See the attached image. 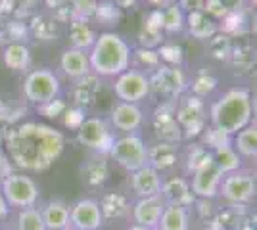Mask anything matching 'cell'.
I'll return each instance as SVG.
<instances>
[{
  "mask_svg": "<svg viewBox=\"0 0 257 230\" xmlns=\"http://www.w3.org/2000/svg\"><path fill=\"white\" fill-rule=\"evenodd\" d=\"M6 155L18 169L43 173L64 153L65 136L44 123H22L4 132Z\"/></svg>",
  "mask_w": 257,
  "mask_h": 230,
  "instance_id": "1",
  "label": "cell"
},
{
  "mask_svg": "<svg viewBox=\"0 0 257 230\" xmlns=\"http://www.w3.org/2000/svg\"><path fill=\"white\" fill-rule=\"evenodd\" d=\"M251 113H253L251 94L246 88H232L211 106L209 119L211 127H215L217 131L234 136L236 132L251 125Z\"/></svg>",
  "mask_w": 257,
  "mask_h": 230,
  "instance_id": "2",
  "label": "cell"
},
{
  "mask_svg": "<svg viewBox=\"0 0 257 230\" xmlns=\"http://www.w3.org/2000/svg\"><path fill=\"white\" fill-rule=\"evenodd\" d=\"M90 71L98 77H117L131 66V46L117 33H100L88 52Z\"/></svg>",
  "mask_w": 257,
  "mask_h": 230,
  "instance_id": "3",
  "label": "cell"
},
{
  "mask_svg": "<svg viewBox=\"0 0 257 230\" xmlns=\"http://www.w3.org/2000/svg\"><path fill=\"white\" fill-rule=\"evenodd\" d=\"M0 194L10 209L37 207L41 199V188L25 173H10L0 182Z\"/></svg>",
  "mask_w": 257,
  "mask_h": 230,
  "instance_id": "4",
  "label": "cell"
},
{
  "mask_svg": "<svg viewBox=\"0 0 257 230\" xmlns=\"http://www.w3.org/2000/svg\"><path fill=\"white\" fill-rule=\"evenodd\" d=\"M146 152H148V146L144 142V138L139 132H128L119 138H113L107 155H111L123 169L133 173L146 165Z\"/></svg>",
  "mask_w": 257,
  "mask_h": 230,
  "instance_id": "5",
  "label": "cell"
},
{
  "mask_svg": "<svg viewBox=\"0 0 257 230\" xmlns=\"http://www.w3.org/2000/svg\"><path fill=\"white\" fill-rule=\"evenodd\" d=\"M175 119L182 129V138L194 140L202 136V132L205 131V123H207L204 100L192 94L184 100H179L177 110H175Z\"/></svg>",
  "mask_w": 257,
  "mask_h": 230,
  "instance_id": "6",
  "label": "cell"
},
{
  "mask_svg": "<svg viewBox=\"0 0 257 230\" xmlns=\"http://www.w3.org/2000/svg\"><path fill=\"white\" fill-rule=\"evenodd\" d=\"M60 90H62L60 79L54 75V71H50V69H33L31 73H27L25 81H23L25 98L37 106L56 100Z\"/></svg>",
  "mask_w": 257,
  "mask_h": 230,
  "instance_id": "7",
  "label": "cell"
},
{
  "mask_svg": "<svg viewBox=\"0 0 257 230\" xmlns=\"http://www.w3.org/2000/svg\"><path fill=\"white\" fill-rule=\"evenodd\" d=\"M255 176L247 171L225 175L219 186V196L230 205H247L255 197Z\"/></svg>",
  "mask_w": 257,
  "mask_h": 230,
  "instance_id": "8",
  "label": "cell"
},
{
  "mask_svg": "<svg viewBox=\"0 0 257 230\" xmlns=\"http://www.w3.org/2000/svg\"><path fill=\"white\" fill-rule=\"evenodd\" d=\"M113 138L115 136L111 132V127L102 117H88L77 129V140L86 148L94 150L96 153H102V155H106L109 152Z\"/></svg>",
  "mask_w": 257,
  "mask_h": 230,
  "instance_id": "9",
  "label": "cell"
},
{
  "mask_svg": "<svg viewBox=\"0 0 257 230\" xmlns=\"http://www.w3.org/2000/svg\"><path fill=\"white\" fill-rule=\"evenodd\" d=\"M113 92L121 102L139 104L150 94V77L139 69H127L121 75L115 77Z\"/></svg>",
  "mask_w": 257,
  "mask_h": 230,
  "instance_id": "10",
  "label": "cell"
},
{
  "mask_svg": "<svg viewBox=\"0 0 257 230\" xmlns=\"http://www.w3.org/2000/svg\"><path fill=\"white\" fill-rule=\"evenodd\" d=\"M188 83H186V77L182 73L179 67H171L161 64L154 75L150 77V90H158L163 96H169V98H179L182 92L186 90Z\"/></svg>",
  "mask_w": 257,
  "mask_h": 230,
  "instance_id": "11",
  "label": "cell"
},
{
  "mask_svg": "<svg viewBox=\"0 0 257 230\" xmlns=\"http://www.w3.org/2000/svg\"><path fill=\"white\" fill-rule=\"evenodd\" d=\"M175 102H165L154 113V131L160 142L179 144L182 140V129L175 119Z\"/></svg>",
  "mask_w": 257,
  "mask_h": 230,
  "instance_id": "12",
  "label": "cell"
},
{
  "mask_svg": "<svg viewBox=\"0 0 257 230\" xmlns=\"http://www.w3.org/2000/svg\"><path fill=\"white\" fill-rule=\"evenodd\" d=\"M69 222L77 230H96L102 228L104 217L100 213V205L96 199H79L69 207Z\"/></svg>",
  "mask_w": 257,
  "mask_h": 230,
  "instance_id": "13",
  "label": "cell"
},
{
  "mask_svg": "<svg viewBox=\"0 0 257 230\" xmlns=\"http://www.w3.org/2000/svg\"><path fill=\"white\" fill-rule=\"evenodd\" d=\"M223 176L225 175L217 169V165L213 161L204 165L202 169H198L196 173H192V182H190L194 196L200 197V199H213V197H217Z\"/></svg>",
  "mask_w": 257,
  "mask_h": 230,
  "instance_id": "14",
  "label": "cell"
},
{
  "mask_svg": "<svg viewBox=\"0 0 257 230\" xmlns=\"http://www.w3.org/2000/svg\"><path fill=\"white\" fill-rule=\"evenodd\" d=\"M165 209V201L161 196H148V197H139L137 201H133L131 207V215L135 224L146 226V228L158 230V222L161 219V213Z\"/></svg>",
  "mask_w": 257,
  "mask_h": 230,
  "instance_id": "15",
  "label": "cell"
},
{
  "mask_svg": "<svg viewBox=\"0 0 257 230\" xmlns=\"http://www.w3.org/2000/svg\"><path fill=\"white\" fill-rule=\"evenodd\" d=\"M161 199L167 203V205H181V207L190 209L196 201L190 182L182 176H169V178H163L160 190Z\"/></svg>",
  "mask_w": 257,
  "mask_h": 230,
  "instance_id": "16",
  "label": "cell"
},
{
  "mask_svg": "<svg viewBox=\"0 0 257 230\" xmlns=\"http://www.w3.org/2000/svg\"><path fill=\"white\" fill-rule=\"evenodd\" d=\"M111 127L115 131L128 134V132H137L144 123V113L137 104H128V102H119L113 106L111 115Z\"/></svg>",
  "mask_w": 257,
  "mask_h": 230,
  "instance_id": "17",
  "label": "cell"
},
{
  "mask_svg": "<svg viewBox=\"0 0 257 230\" xmlns=\"http://www.w3.org/2000/svg\"><path fill=\"white\" fill-rule=\"evenodd\" d=\"M161 182H163L161 173L150 165H144L131 173V188L139 197L160 196Z\"/></svg>",
  "mask_w": 257,
  "mask_h": 230,
  "instance_id": "18",
  "label": "cell"
},
{
  "mask_svg": "<svg viewBox=\"0 0 257 230\" xmlns=\"http://www.w3.org/2000/svg\"><path fill=\"white\" fill-rule=\"evenodd\" d=\"M179 144H169V142H158L148 146L146 152V165L154 167L156 171L165 173L171 171L179 163Z\"/></svg>",
  "mask_w": 257,
  "mask_h": 230,
  "instance_id": "19",
  "label": "cell"
},
{
  "mask_svg": "<svg viewBox=\"0 0 257 230\" xmlns=\"http://www.w3.org/2000/svg\"><path fill=\"white\" fill-rule=\"evenodd\" d=\"M100 205V213L104 220H119L125 219L127 215H131V207H133V199L125 194V192H106L98 201Z\"/></svg>",
  "mask_w": 257,
  "mask_h": 230,
  "instance_id": "20",
  "label": "cell"
},
{
  "mask_svg": "<svg viewBox=\"0 0 257 230\" xmlns=\"http://www.w3.org/2000/svg\"><path fill=\"white\" fill-rule=\"evenodd\" d=\"M107 176H109V167L102 153H96L94 157H90L88 161L81 165V180L88 188L104 186Z\"/></svg>",
  "mask_w": 257,
  "mask_h": 230,
  "instance_id": "21",
  "label": "cell"
},
{
  "mask_svg": "<svg viewBox=\"0 0 257 230\" xmlns=\"http://www.w3.org/2000/svg\"><path fill=\"white\" fill-rule=\"evenodd\" d=\"M60 67L69 79H81V77L92 73L90 71V62H88V54L77 48H67L60 58Z\"/></svg>",
  "mask_w": 257,
  "mask_h": 230,
  "instance_id": "22",
  "label": "cell"
},
{
  "mask_svg": "<svg viewBox=\"0 0 257 230\" xmlns=\"http://www.w3.org/2000/svg\"><path fill=\"white\" fill-rule=\"evenodd\" d=\"M44 226L46 230H67L71 226L69 222V205L62 199H52L48 203H44L41 209Z\"/></svg>",
  "mask_w": 257,
  "mask_h": 230,
  "instance_id": "23",
  "label": "cell"
},
{
  "mask_svg": "<svg viewBox=\"0 0 257 230\" xmlns=\"http://www.w3.org/2000/svg\"><path fill=\"white\" fill-rule=\"evenodd\" d=\"M100 88H102L100 77L94 73H88V75L77 79L75 88H73V102H75L77 108H83V110L90 108L96 102Z\"/></svg>",
  "mask_w": 257,
  "mask_h": 230,
  "instance_id": "24",
  "label": "cell"
},
{
  "mask_svg": "<svg viewBox=\"0 0 257 230\" xmlns=\"http://www.w3.org/2000/svg\"><path fill=\"white\" fill-rule=\"evenodd\" d=\"M184 25L188 27V33L192 35L194 39H200V41H207V39H211L215 33H219V27H217L215 20H211L205 12L186 14Z\"/></svg>",
  "mask_w": 257,
  "mask_h": 230,
  "instance_id": "25",
  "label": "cell"
},
{
  "mask_svg": "<svg viewBox=\"0 0 257 230\" xmlns=\"http://www.w3.org/2000/svg\"><path fill=\"white\" fill-rule=\"evenodd\" d=\"M67 37H69V44H71L69 48H77V50H83V52L90 50L94 41H96L94 29L83 18H77V20H73V22L69 23Z\"/></svg>",
  "mask_w": 257,
  "mask_h": 230,
  "instance_id": "26",
  "label": "cell"
},
{
  "mask_svg": "<svg viewBox=\"0 0 257 230\" xmlns=\"http://www.w3.org/2000/svg\"><path fill=\"white\" fill-rule=\"evenodd\" d=\"M190 220H192L190 209L165 203V209L158 222V230H190Z\"/></svg>",
  "mask_w": 257,
  "mask_h": 230,
  "instance_id": "27",
  "label": "cell"
},
{
  "mask_svg": "<svg viewBox=\"0 0 257 230\" xmlns=\"http://www.w3.org/2000/svg\"><path fill=\"white\" fill-rule=\"evenodd\" d=\"M4 64L12 71H25L31 64V52L27 44L10 43L4 46Z\"/></svg>",
  "mask_w": 257,
  "mask_h": 230,
  "instance_id": "28",
  "label": "cell"
},
{
  "mask_svg": "<svg viewBox=\"0 0 257 230\" xmlns=\"http://www.w3.org/2000/svg\"><path fill=\"white\" fill-rule=\"evenodd\" d=\"M211 159H213V163L217 165V169H219L223 175L236 173V171H240V167H242V157H240L238 152L232 148V144L213 150V152H211Z\"/></svg>",
  "mask_w": 257,
  "mask_h": 230,
  "instance_id": "29",
  "label": "cell"
},
{
  "mask_svg": "<svg viewBox=\"0 0 257 230\" xmlns=\"http://www.w3.org/2000/svg\"><path fill=\"white\" fill-rule=\"evenodd\" d=\"M232 148L240 157H255L257 155V129L255 125H247L246 129L232 136Z\"/></svg>",
  "mask_w": 257,
  "mask_h": 230,
  "instance_id": "30",
  "label": "cell"
},
{
  "mask_svg": "<svg viewBox=\"0 0 257 230\" xmlns=\"http://www.w3.org/2000/svg\"><path fill=\"white\" fill-rule=\"evenodd\" d=\"M29 33L35 35L41 41H56L60 35V29H58V22L54 18L35 16L29 23Z\"/></svg>",
  "mask_w": 257,
  "mask_h": 230,
  "instance_id": "31",
  "label": "cell"
},
{
  "mask_svg": "<svg viewBox=\"0 0 257 230\" xmlns=\"http://www.w3.org/2000/svg\"><path fill=\"white\" fill-rule=\"evenodd\" d=\"M211 152L205 148L204 144H190L186 155H184V167H186V173H196L198 169H202L204 165L211 163Z\"/></svg>",
  "mask_w": 257,
  "mask_h": 230,
  "instance_id": "32",
  "label": "cell"
},
{
  "mask_svg": "<svg viewBox=\"0 0 257 230\" xmlns=\"http://www.w3.org/2000/svg\"><path fill=\"white\" fill-rule=\"evenodd\" d=\"M16 230H46L39 207L20 209L16 215Z\"/></svg>",
  "mask_w": 257,
  "mask_h": 230,
  "instance_id": "33",
  "label": "cell"
},
{
  "mask_svg": "<svg viewBox=\"0 0 257 230\" xmlns=\"http://www.w3.org/2000/svg\"><path fill=\"white\" fill-rule=\"evenodd\" d=\"M131 62L135 64L137 67H140L139 71H142V69H146V71H156L158 67L161 66V60L160 56H158V50H152V48H142V46H139V48H135L133 52H131ZM144 71V73H146Z\"/></svg>",
  "mask_w": 257,
  "mask_h": 230,
  "instance_id": "34",
  "label": "cell"
},
{
  "mask_svg": "<svg viewBox=\"0 0 257 230\" xmlns=\"http://www.w3.org/2000/svg\"><path fill=\"white\" fill-rule=\"evenodd\" d=\"M219 85L217 77L209 71H202L194 77L192 85H190V90H192V96H198V98H204L207 94H211L215 88Z\"/></svg>",
  "mask_w": 257,
  "mask_h": 230,
  "instance_id": "35",
  "label": "cell"
},
{
  "mask_svg": "<svg viewBox=\"0 0 257 230\" xmlns=\"http://www.w3.org/2000/svg\"><path fill=\"white\" fill-rule=\"evenodd\" d=\"M184 18L186 14L177 6V4H171L163 10V31L167 33H181L184 29Z\"/></svg>",
  "mask_w": 257,
  "mask_h": 230,
  "instance_id": "36",
  "label": "cell"
},
{
  "mask_svg": "<svg viewBox=\"0 0 257 230\" xmlns=\"http://www.w3.org/2000/svg\"><path fill=\"white\" fill-rule=\"evenodd\" d=\"M232 48L234 46L230 43V37L225 33H215L209 39V54L213 56L215 60H228Z\"/></svg>",
  "mask_w": 257,
  "mask_h": 230,
  "instance_id": "37",
  "label": "cell"
},
{
  "mask_svg": "<svg viewBox=\"0 0 257 230\" xmlns=\"http://www.w3.org/2000/svg\"><path fill=\"white\" fill-rule=\"evenodd\" d=\"M156 50H158V56H160L161 62H165V66L179 67L182 64V60H184V50L175 43L160 44Z\"/></svg>",
  "mask_w": 257,
  "mask_h": 230,
  "instance_id": "38",
  "label": "cell"
},
{
  "mask_svg": "<svg viewBox=\"0 0 257 230\" xmlns=\"http://www.w3.org/2000/svg\"><path fill=\"white\" fill-rule=\"evenodd\" d=\"M139 43L142 48H152V50H156L160 44H163V31L144 22L142 27H140Z\"/></svg>",
  "mask_w": 257,
  "mask_h": 230,
  "instance_id": "39",
  "label": "cell"
},
{
  "mask_svg": "<svg viewBox=\"0 0 257 230\" xmlns=\"http://www.w3.org/2000/svg\"><path fill=\"white\" fill-rule=\"evenodd\" d=\"M202 136H204V146L209 150V152H213L217 148H223V146H230L232 144V136H228L225 132L217 131L215 127H209V129H205L202 132Z\"/></svg>",
  "mask_w": 257,
  "mask_h": 230,
  "instance_id": "40",
  "label": "cell"
},
{
  "mask_svg": "<svg viewBox=\"0 0 257 230\" xmlns=\"http://www.w3.org/2000/svg\"><path fill=\"white\" fill-rule=\"evenodd\" d=\"M94 18H98L102 23H115L117 20H121V10L111 0H102V2H98Z\"/></svg>",
  "mask_w": 257,
  "mask_h": 230,
  "instance_id": "41",
  "label": "cell"
},
{
  "mask_svg": "<svg viewBox=\"0 0 257 230\" xmlns=\"http://www.w3.org/2000/svg\"><path fill=\"white\" fill-rule=\"evenodd\" d=\"M4 33H6L10 43H23L31 35L29 33V25L23 22H18V20L8 22V25L4 27Z\"/></svg>",
  "mask_w": 257,
  "mask_h": 230,
  "instance_id": "42",
  "label": "cell"
},
{
  "mask_svg": "<svg viewBox=\"0 0 257 230\" xmlns=\"http://www.w3.org/2000/svg\"><path fill=\"white\" fill-rule=\"evenodd\" d=\"M85 110L83 108H77V106H73V108H65L64 111V125L67 127V129H73V131H77L81 125H83V121H85Z\"/></svg>",
  "mask_w": 257,
  "mask_h": 230,
  "instance_id": "43",
  "label": "cell"
},
{
  "mask_svg": "<svg viewBox=\"0 0 257 230\" xmlns=\"http://www.w3.org/2000/svg\"><path fill=\"white\" fill-rule=\"evenodd\" d=\"M98 6V0H71V8L77 14V18L88 20L94 16Z\"/></svg>",
  "mask_w": 257,
  "mask_h": 230,
  "instance_id": "44",
  "label": "cell"
},
{
  "mask_svg": "<svg viewBox=\"0 0 257 230\" xmlns=\"http://www.w3.org/2000/svg\"><path fill=\"white\" fill-rule=\"evenodd\" d=\"M65 102L62 100H52V102H46V104H41L39 106V113H43L44 117H48V119H56V117H60V115H64L65 111Z\"/></svg>",
  "mask_w": 257,
  "mask_h": 230,
  "instance_id": "45",
  "label": "cell"
},
{
  "mask_svg": "<svg viewBox=\"0 0 257 230\" xmlns=\"http://www.w3.org/2000/svg\"><path fill=\"white\" fill-rule=\"evenodd\" d=\"M194 205H196V213L200 215V219L204 220H209L215 217V207H213V199H200V197H196V201H194Z\"/></svg>",
  "mask_w": 257,
  "mask_h": 230,
  "instance_id": "46",
  "label": "cell"
},
{
  "mask_svg": "<svg viewBox=\"0 0 257 230\" xmlns=\"http://www.w3.org/2000/svg\"><path fill=\"white\" fill-rule=\"evenodd\" d=\"M205 4H207V0H179V2H177V6H179L184 14L205 12Z\"/></svg>",
  "mask_w": 257,
  "mask_h": 230,
  "instance_id": "47",
  "label": "cell"
},
{
  "mask_svg": "<svg viewBox=\"0 0 257 230\" xmlns=\"http://www.w3.org/2000/svg\"><path fill=\"white\" fill-rule=\"evenodd\" d=\"M10 173H14V165L10 163L8 155L2 152V148H0V182L10 175Z\"/></svg>",
  "mask_w": 257,
  "mask_h": 230,
  "instance_id": "48",
  "label": "cell"
},
{
  "mask_svg": "<svg viewBox=\"0 0 257 230\" xmlns=\"http://www.w3.org/2000/svg\"><path fill=\"white\" fill-rule=\"evenodd\" d=\"M18 10L14 0H0V20H8V16H12Z\"/></svg>",
  "mask_w": 257,
  "mask_h": 230,
  "instance_id": "49",
  "label": "cell"
},
{
  "mask_svg": "<svg viewBox=\"0 0 257 230\" xmlns=\"http://www.w3.org/2000/svg\"><path fill=\"white\" fill-rule=\"evenodd\" d=\"M12 209L8 207V203H6V199L2 197V194H0V222H4V220L8 219V215H10Z\"/></svg>",
  "mask_w": 257,
  "mask_h": 230,
  "instance_id": "50",
  "label": "cell"
},
{
  "mask_svg": "<svg viewBox=\"0 0 257 230\" xmlns=\"http://www.w3.org/2000/svg\"><path fill=\"white\" fill-rule=\"evenodd\" d=\"M69 0H44V4L48 6V8H52V10H58V8H62L65 6Z\"/></svg>",
  "mask_w": 257,
  "mask_h": 230,
  "instance_id": "51",
  "label": "cell"
},
{
  "mask_svg": "<svg viewBox=\"0 0 257 230\" xmlns=\"http://www.w3.org/2000/svg\"><path fill=\"white\" fill-rule=\"evenodd\" d=\"M152 6H158V10L160 8H167V6H171V4H177V0H148Z\"/></svg>",
  "mask_w": 257,
  "mask_h": 230,
  "instance_id": "52",
  "label": "cell"
},
{
  "mask_svg": "<svg viewBox=\"0 0 257 230\" xmlns=\"http://www.w3.org/2000/svg\"><path fill=\"white\" fill-rule=\"evenodd\" d=\"M115 6H117L119 10H123V8H128V6H133L137 0H111Z\"/></svg>",
  "mask_w": 257,
  "mask_h": 230,
  "instance_id": "53",
  "label": "cell"
},
{
  "mask_svg": "<svg viewBox=\"0 0 257 230\" xmlns=\"http://www.w3.org/2000/svg\"><path fill=\"white\" fill-rule=\"evenodd\" d=\"M14 2H16L18 8H31L37 0H14Z\"/></svg>",
  "mask_w": 257,
  "mask_h": 230,
  "instance_id": "54",
  "label": "cell"
},
{
  "mask_svg": "<svg viewBox=\"0 0 257 230\" xmlns=\"http://www.w3.org/2000/svg\"><path fill=\"white\" fill-rule=\"evenodd\" d=\"M127 230H152V228H146V226H140V224H131Z\"/></svg>",
  "mask_w": 257,
  "mask_h": 230,
  "instance_id": "55",
  "label": "cell"
},
{
  "mask_svg": "<svg viewBox=\"0 0 257 230\" xmlns=\"http://www.w3.org/2000/svg\"><path fill=\"white\" fill-rule=\"evenodd\" d=\"M2 142H4V132L0 131V148H2Z\"/></svg>",
  "mask_w": 257,
  "mask_h": 230,
  "instance_id": "56",
  "label": "cell"
},
{
  "mask_svg": "<svg viewBox=\"0 0 257 230\" xmlns=\"http://www.w3.org/2000/svg\"><path fill=\"white\" fill-rule=\"evenodd\" d=\"M255 2L257 0H249V4H253V6H255Z\"/></svg>",
  "mask_w": 257,
  "mask_h": 230,
  "instance_id": "57",
  "label": "cell"
},
{
  "mask_svg": "<svg viewBox=\"0 0 257 230\" xmlns=\"http://www.w3.org/2000/svg\"><path fill=\"white\" fill-rule=\"evenodd\" d=\"M8 230H16V228H8Z\"/></svg>",
  "mask_w": 257,
  "mask_h": 230,
  "instance_id": "58",
  "label": "cell"
},
{
  "mask_svg": "<svg viewBox=\"0 0 257 230\" xmlns=\"http://www.w3.org/2000/svg\"><path fill=\"white\" fill-rule=\"evenodd\" d=\"M96 230H102V228H96Z\"/></svg>",
  "mask_w": 257,
  "mask_h": 230,
  "instance_id": "59",
  "label": "cell"
}]
</instances>
